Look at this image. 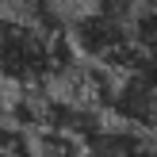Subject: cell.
Here are the masks:
<instances>
[{
	"label": "cell",
	"instance_id": "5b68a950",
	"mask_svg": "<svg viewBox=\"0 0 157 157\" xmlns=\"http://www.w3.org/2000/svg\"><path fill=\"white\" fill-rule=\"evenodd\" d=\"M134 42H138V54L146 61L157 65V0L138 8V19H134Z\"/></svg>",
	"mask_w": 157,
	"mask_h": 157
},
{
	"label": "cell",
	"instance_id": "6da1fadb",
	"mask_svg": "<svg viewBox=\"0 0 157 157\" xmlns=\"http://www.w3.org/2000/svg\"><path fill=\"white\" fill-rule=\"evenodd\" d=\"M134 19H138L134 0H88L84 12L73 15V46L84 58L123 73L142 61L134 42Z\"/></svg>",
	"mask_w": 157,
	"mask_h": 157
},
{
	"label": "cell",
	"instance_id": "3957f363",
	"mask_svg": "<svg viewBox=\"0 0 157 157\" xmlns=\"http://www.w3.org/2000/svg\"><path fill=\"white\" fill-rule=\"evenodd\" d=\"M111 111L119 123L138 127L146 134H157V65L153 61H138V65L123 69V77L115 81Z\"/></svg>",
	"mask_w": 157,
	"mask_h": 157
},
{
	"label": "cell",
	"instance_id": "277c9868",
	"mask_svg": "<svg viewBox=\"0 0 157 157\" xmlns=\"http://www.w3.org/2000/svg\"><path fill=\"white\" fill-rule=\"evenodd\" d=\"M84 150L88 157H157V146L146 138V130L127 127V123H119V127L96 123L84 134Z\"/></svg>",
	"mask_w": 157,
	"mask_h": 157
},
{
	"label": "cell",
	"instance_id": "7a4b0ae2",
	"mask_svg": "<svg viewBox=\"0 0 157 157\" xmlns=\"http://www.w3.org/2000/svg\"><path fill=\"white\" fill-rule=\"evenodd\" d=\"M0 58L8 88H42L58 73V35L27 15L8 12L0 31Z\"/></svg>",
	"mask_w": 157,
	"mask_h": 157
}]
</instances>
